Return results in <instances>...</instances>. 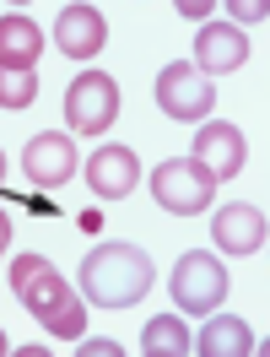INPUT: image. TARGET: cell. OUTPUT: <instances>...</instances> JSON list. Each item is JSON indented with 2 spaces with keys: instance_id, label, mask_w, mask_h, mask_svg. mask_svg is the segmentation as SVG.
Returning a JSON list of instances; mask_svg holds the SVG:
<instances>
[{
  "instance_id": "6da1fadb",
  "label": "cell",
  "mask_w": 270,
  "mask_h": 357,
  "mask_svg": "<svg viewBox=\"0 0 270 357\" xmlns=\"http://www.w3.org/2000/svg\"><path fill=\"white\" fill-rule=\"evenodd\" d=\"M11 292L22 298V309L60 341H76L87 331V298L65 287V276L49 266L44 255H17L11 260Z\"/></svg>"
},
{
  "instance_id": "7a4b0ae2",
  "label": "cell",
  "mask_w": 270,
  "mask_h": 357,
  "mask_svg": "<svg viewBox=\"0 0 270 357\" xmlns=\"http://www.w3.org/2000/svg\"><path fill=\"white\" fill-rule=\"evenodd\" d=\"M152 255L141 244H97L81 260V292L92 309H130L152 292Z\"/></svg>"
},
{
  "instance_id": "3957f363",
  "label": "cell",
  "mask_w": 270,
  "mask_h": 357,
  "mask_svg": "<svg viewBox=\"0 0 270 357\" xmlns=\"http://www.w3.org/2000/svg\"><path fill=\"white\" fill-rule=\"evenodd\" d=\"M152 195L173 217H200L205 206H211V195H216V178L205 174L200 162H189V157H168V162H157V174H152Z\"/></svg>"
},
{
  "instance_id": "277c9868",
  "label": "cell",
  "mask_w": 270,
  "mask_h": 357,
  "mask_svg": "<svg viewBox=\"0 0 270 357\" xmlns=\"http://www.w3.org/2000/svg\"><path fill=\"white\" fill-rule=\"evenodd\" d=\"M227 298V266L216 255H205V249H189L179 255V266H173V303L189 314H211L222 309Z\"/></svg>"
},
{
  "instance_id": "5b68a950",
  "label": "cell",
  "mask_w": 270,
  "mask_h": 357,
  "mask_svg": "<svg viewBox=\"0 0 270 357\" xmlns=\"http://www.w3.org/2000/svg\"><path fill=\"white\" fill-rule=\"evenodd\" d=\"M65 119L76 135H103L119 119V87H113V76L103 70H81L65 92Z\"/></svg>"
},
{
  "instance_id": "8992f818",
  "label": "cell",
  "mask_w": 270,
  "mask_h": 357,
  "mask_svg": "<svg viewBox=\"0 0 270 357\" xmlns=\"http://www.w3.org/2000/svg\"><path fill=\"white\" fill-rule=\"evenodd\" d=\"M157 103H162V114L168 119H205L211 114V103H216V87L205 82L195 66H162V76H157Z\"/></svg>"
},
{
  "instance_id": "52a82bcc",
  "label": "cell",
  "mask_w": 270,
  "mask_h": 357,
  "mask_svg": "<svg viewBox=\"0 0 270 357\" xmlns=\"http://www.w3.org/2000/svg\"><path fill=\"white\" fill-rule=\"evenodd\" d=\"M22 174L33 178L38 190H60V184H70V174H76V146H70V135L38 130L22 146Z\"/></svg>"
},
{
  "instance_id": "ba28073f",
  "label": "cell",
  "mask_w": 270,
  "mask_h": 357,
  "mask_svg": "<svg viewBox=\"0 0 270 357\" xmlns=\"http://www.w3.org/2000/svg\"><path fill=\"white\" fill-rule=\"evenodd\" d=\"M244 157H248L244 130H238V125H227V119H211V125H200V135H195L189 162H200L205 174L222 184V178H232L238 168H244Z\"/></svg>"
},
{
  "instance_id": "9c48e42d",
  "label": "cell",
  "mask_w": 270,
  "mask_h": 357,
  "mask_svg": "<svg viewBox=\"0 0 270 357\" xmlns=\"http://www.w3.org/2000/svg\"><path fill=\"white\" fill-rule=\"evenodd\" d=\"M87 184H92L97 201H125L141 184V157L130 146H97L87 157Z\"/></svg>"
},
{
  "instance_id": "30bf717a",
  "label": "cell",
  "mask_w": 270,
  "mask_h": 357,
  "mask_svg": "<svg viewBox=\"0 0 270 357\" xmlns=\"http://www.w3.org/2000/svg\"><path fill=\"white\" fill-rule=\"evenodd\" d=\"M248 60V44H244V27L232 22H205L200 38H195V70H200L205 82L211 76H227V70H238Z\"/></svg>"
},
{
  "instance_id": "8fae6325",
  "label": "cell",
  "mask_w": 270,
  "mask_h": 357,
  "mask_svg": "<svg viewBox=\"0 0 270 357\" xmlns=\"http://www.w3.org/2000/svg\"><path fill=\"white\" fill-rule=\"evenodd\" d=\"M54 44H60V54H70V60H92L97 49L109 44L103 11H97V6H65V11L54 17Z\"/></svg>"
},
{
  "instance_id": "7c38bea8",
  "label": "cell",
  "mask_w": 270,
  "mask_h": 357,
  "mask_svg": "<svg viewBox=\"0 0 270 357\" xmlns=\"http://www.w3.org/2000/svg\"><path fill=\"white\" fill-rule=\"evenodd\" d=\"M211 233H216V249H227V255H260L265 249V211L260 206H244V201H232L216 211V222H211Z\"/></svg>"
},
{
  "instance_id": "4fadbf2b",
  "label": "cell",
  "mask_w": 270,
  "mask_h": 357,
  "mask_svg": "<svg viewBox=\"0 0 270 357\" xmlns=\"http://www.w3.org/2000/svg\"><path fill=\"white\" fill-rule=\"evenodd\" d=\"M38 54H44V33H38V22H27V17H0V66L33 70V66H38Z\"/></svg>"
},
{
  "instance_id": "5bb4252c",
  "label": "cell",
  "mask_w": 270,
  "mask_h": 357,
  "mask_svg": "<svg viewBox=\"0 0 270 357\" xmlns=\"http://www.w3.org/2000/svg\"><path fill=\"white\" fill-rule=\"evenodd\" d=\"M195 347L211 352V357H244V352H254V331H248L238 314H216L211 309V319H205V331H200Z\"/></svg>"
},
{
  "instance_id": "9a60e30c",
  "label": "cell",
  "mask_w": 270,
  "mask_h": 357,
  "mask_svg": "<svg viewBox=\"0 0 270 357\" xmlns=\"http://www.w3.org/2000/svg\"><path fill=\"white\" fill-rule=\"evenodd\" d=\"M141 352L179 357V352H189V331H184L173 314H157V319H146V331H141Z\"/></svg>"
},
{
  "instance_id": "2e32d148",
  "label": "cell",
  "mask_w": 270,
  "mask_h": 357,
  "mask_svg": "<svg viewBox=\"0 0 270 357\" xmlns=\"http://www.w3.org/2000/svg\"><path fill=\"white\" fill-rule=\"evenodd\" d=\"M33 98H38V76H33V70L0 66V109H27Z\"/></svg>"
},
{
  "instance_id": "e0dca14e",
  "label": "cell",
  "mask_w": 270,
  "mask_h": 357,
  "mask_svg": "<svg viewBox=\"0 0 270 357\" xmlns=\"http://www.w3.org/2000/svg\"><path fill=\"white\" fill-rule=\"evenodd\" d=\"M238 22H265V6L260 0H232V27Z\"/></svg>"
},
{
  "instance_id": "ac0fdd59",
  "label": "cell",
  "mask_w": 270,
  "mask_h": 357,
  "mask_svg": "<svg viewBox=\"0 0 270 357\" xmlns=\"http://www.w3.org/2000/svg\"><path fill=\"white\" fill-rule=\"evenodd\" d=\"M81 352H87V357H119V341H103V335H92Z\"/></svg>"
},
{
  "instance_id": "d6986e66",
  "label": "cell",
  "mask_w": 270,
  "mask_h": 357,
  "mask_svg": "<svg viewBox=\"0 0 270 357\" xmlns=\"http://www.w3.org/2000/svg\"><path fill=\"white\" fill-rule=\"evenodd\" d=\"M27 211H38V217H54V201H49L44 190H38V195H27Z\"/></svg>"
},
{
  "instance_id": "ffe728a7",
  "label": "cell",
  "mask_w": 270,
  "mask_h": 357,
  "mask_svg": "<svg viewBox=\"0 0 270 357\" xmlns=\"http://www.w3.org/2000/svg\"><path fill=\"white\" fill-rule=\"evenodd\" d=\"M76 227H81V233H97V227H103V211H92V206H87V211L76 217Z\"/></svg>"
},
{
  "instance_id": "44dd1931",
  "label": "cell",
  "mask_w": 270,
  "mask_h": 357,
  "mask_svg": "<svg viewBox=\"0 0 270 357\" xmlns=\"http://www.w3.org/2000/svg\"><path fill=\"white\" fill-rule=\"evenodd\" d=\"M11 244V217H6V211H0V249Z\"/></svg>"
},
{
  "instance_id": "7402d4cb",
  "label": "cell",
  "mask_w": 270,
  "mask_h": 357,
  "mask_svg": "<svg viewBox=\"0 0 270 357\" xmlns=\"http://www.w3.org/2000/svg\"><path fill=\"white\" fill-rule=\"evenodd\" d=\"M0 178H6V152H0Z\"/></svg>"
},
{
  "instance_id": "603a6c76",
  "label": "cell",
  "mask_w": 270,
  "mask_h": 357,
  "mask_svg": "<svg viewBox=\"0 0 270 357\" xmlns=\"http://www.w3.org/2000/svg\"><path fill=\"white\" fill-rule=\"evenodd\" d=\"M0 352H6V331H0Z\"/></svg>"
}]
</instances>
